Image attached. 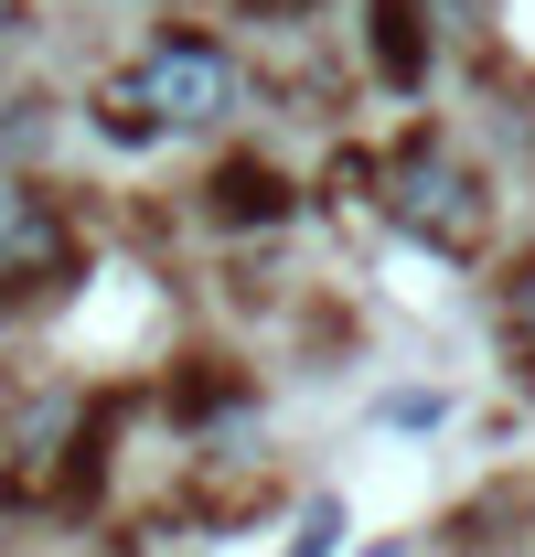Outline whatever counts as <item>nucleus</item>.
<instances>
[{"label":"nucleus","mask_w":535,"mask_h":557,"mask_svg":"<svg viewBox=\"0 0 535 557\" xmlns=\"http://www.w3.org/2000/svg\"><path fill=\"white\" fill-rule=\"evenodd\" d=\"M119 97L139 108V129L172 139V129H214L225 108H236V54L214 44V33H161L129 75H119Z\"/></svg>","instance_id":"obj_2"},{"label":"nucleus","mask_w":535,"mask_h":557,"mask_svg":"<svg viewBox=\"0 0 535 557\" xmlns=\"http://www.w3.org/2000/svg\"><path fill=\"white\" fill-rule=\"evenodd\" d=\"M289 205H300V183H289L278 161H258V150H247V161H225V172L203 183V214H214V225H236V236H247V225H289Z\"/></svg>","instance_id":"obj_4"},{"label":"nucleus","mask_w":535,"mask_h":557,"mask_svg":"<svg viewBox=\"0 0 535 557\" xmlns=\"http://www.w3.org/2000/svg\"><path fill=\"white\" fill-rule=\"evenodd\" d=\"M375 205L397 214L418 247H439V258H450V247H471V236H482L493 194H482V172H471L439 129H418V139H397V150L375 161Z\"/></svg>","instance_id":"obj_1"},{"label":"nucleus","mask_w":535,"mask_h":557,"mask_svg":"<svg viewBox=\"0 0 535 557\" xmlns=\"http://www.w3.org/2000/svg\"><path fill=\"white\" fill-rule=\"evenodd\" d=\"M11 22H22V0H0V33H11Z\"/></svg>","instance_id":"obj_9"},{"label":"nucleus","mask_w":535,"mask_h":557,"mask_svg":"<svg viewBox=\"0 0 535 557\" xmlns=\"http://www.w3.org/2000/svg\"><path fill=\"white\" fill-rule=\"evenodd\" d=\"M428 54H439V44H428V0H364V65L386 75V86H428Z\"/></svg>","instance_id":"obj_5"},{"label":"nucleus","mask_w":535,"mask_h":557,"mask_svg":"<svg viewBox=\"0 0 535 557\" xmlns=\"http://www.w3.org/2000/svg\"><path fill=\"white\" fill-rule=\"evenodd\" d=\"M514 344L535 354V258H525V269H514Z\"/></svg>","instance_id":"obj_7"},{"label":"nucleus","mask_w":535,"mask_h":557,"mask_svg":"<svg viewBox=\"0 0 535 557\" xmlns=\"http://www.w3.org/2000/svg\"><path fill=\"white\" fill-rule=\"evenodd\" d=\"M343 547V504H311V515H300V547L289 557H333Z\"/></svg>","instance_id":"obj_6"},{"label":"nucleus","mask_w":535,"mask_h":557,"mask_svg":"<svg viewBox=\"0 0 535 557\" xmlns=\"http://www.w3.org/2000/svg\"><path fill=\"white\" fill-rule=\"evenodd\" d=\"M258 22H300V11H322V0H247Z\"/></svg>","instance_id":"obj_8"},{"label":"nucleus","mask_w":535,"mask_h":557,"mask_svg":"<svg viewBox=\"0 0 535 557\" xmlns=\"http://www.w3.org/2000/svg\"><path fill=\"white\" fill-rule=\"evenodd\" d=\"M75 278V225L54 194L33 183H0V300H43Z\"/></svg>","instance_id":"obj_3"}]
</instances>
